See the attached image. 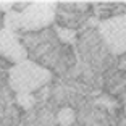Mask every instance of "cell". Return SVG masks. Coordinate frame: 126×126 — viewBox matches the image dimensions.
Listing matches in <instances>:
<instances>
[{"mask_svg": "<svg viewBox=\"0 0 126 126\" xmlns=\"http://www.w3.org/2000/svg\"><path fill=\"white\" fill-rule=\"evenodd\" d=\"M13 5H15V2H0V10H3L5 13H10V11H13Z\"/></svg>", "mask_w": 126, "mask_h": 126, "instance_id": "cell-7", "label": "cell"}, {"mask_svg": "<svg viewBox=\"0 0 126 126\" xmlns=\"http://www.w3.org/2000/svg\"><path fill=\"white\" fill-rule=\"evenodd\" d=\"M57 3L55 2H32L19 11H10L5 15V29L11 32L24 31L32 32L47 28L55 19Z\"/></svg>", "mask_w": 126, "mask_h": 126, "instance_id": "cell-1", "label": "cell"}, {"mask_svg": "<svg viewBox=\"0 0 126 126\" xmlns=\"http://www.w3.org/2000/svg\"><path fill=\"white\" fill-rule=\"evenodd\" d=\"M99 32L115 55H126V13L102 21Z\"/></svg>", "mask_w": 126, "mask_h": 126, "instance_id": "cell-3", "label": "cell"}, {"mask_svg": "<svg viewBox=\"0 0 126 126\" xmlns=\"http://www.w3.org/2000/svg\"><path fill=\"white\" fill-rule=\"evenodd\" d=\"M52 81V71L34 60H24L10 68L8 82L16 94H32Z\"/></svg>", "mask_w": 126, "mask_h": 126, "instance_id": "cell-2", "label": "cell"}, {"mask_svg": "<svg viewBox=\"0 0 126 126\" xmlns=\"http://www.w3.org/2000/svg\"><path fill=\"white\" fill-rule=\"evenodd\" d=\"M0 57L11 62L13 65L28 60V48L24 47L15 32L10 29H0Z\"/></svg>", "mask_w": 126, "mask_h": 126, "instance_id": "cell-4", "label": "cell"}, {"mask_svg": "<svg viewBox=\"0 0 126 126\" xmlns=\"http://www.w3.org/2000/svg\"><path fill=\"white\" fill-rule=\"evenodd\" d=\"M57 120L62 126H71L76 120V115H74V110L70 107H65L58 111V115H57Z\"/></svg>", "mask_w": 126, "mask_h": 126, "instance_id": "cell-5", "label": "cell"}, {"mask_svg": "<svg viewBox=\"0 0 126 126\" xmlns=\"http://www.w3.org/2000/svg\"><path fill=\"white\" fill-rule=\"evenodd\" d=\"M120 68L126 71V55H123V57H121V62H120Z\"/></svg>", "mask_w": 126, "mask_h": 126, "instance_id": "cell-8", "label": "cell"}, {"mask_svg": "<svg viewBox=\"0 0 126 126\" xmlns=\"http://www.w3.org/2000/svg\"><path fill=\"white\" fill-rule=\"evenodd\" d=\"M18 102H19L21 107L29 108L31 105L34 104V97L31 95V94H18Z\"/></svg>", "mask_w": 126, "mask_h": 126, "instance_id": "cell-6", "label": "cell"}]
</instances>
